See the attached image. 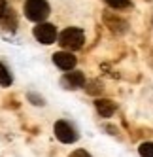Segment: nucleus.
Listing matches in <instances>:
<instances>
[{"label": "nucleus", "instance_id": "f8f14e48", "mask_svg": "<svg viewBox=\"0 0 153 157\" xmlns=\"http://www.w3.org/2000/svg\"><path fill=\"white\" fill-rule=\"evenodd\" d=\"M6 13H8V2L6 0H0V19H2Z\"/></svg>", "mask_w": 153, "mask_h": 157}, {"label": "nucleus", "instance_id": "20e7f679", "mask_svg": "<svg viewBox=\"0 0 153 157\" xmlns=\"http://www.w3.org/2000/svg\"><path fill=\"white\" fill-rule=\"evenodd\" d=\"M53 131H55V136L62 144H72V142L78 140V132H76V129L70 125L68 121H57L55 127H53Z\"/></svg>", "mask_w": 153, "mask_h": 157}, {"label": "nucleus", "instance_id": "f03ea898", "mask_svg": "<svg viewBox=\"0 0 153 157\" xmlns=\"http://www.w3.org/2000/svg\"><path fill=\"white\" fill-rule=\"evenodd\" d=\"M49 12L51 10L47 0H25V15L34 23H42L49 15Z\"/></svg>", "mask_w": 153, "mask_h": 157}, {"label": "nucleus", "instance_id": "9d476101", "mask_svg": "<svg viewBox=\"0 0 153 157\" xmlns=\"http://www.w3.org/2000/svg\"><path fill=\"white\" fill-rule=\"evenodd\" d=\"M104 2L110 6V8H114V10H125V8L130 6L129 0H104Z\"/></svg>", "mask_w": 153, "mask_h": 157}, {"label": "nucleus", "instance_id": "ddd939ff", "mask_svg": "<svg viewBox=\"0 0 153 157\" xmlns=\"http://www.w3.org/2000/svg\"><path fill=\"white\" fill-rule=\"evenodd\" d=\"M91 85H93L91 89H87V91H89L91 95H95V93H98V91H102V85H100V87H98V82H93Z\"/></svg>", "mask_w": 153, "mask_h": 157}, {"label": "nucleus", "instance_id": "7ed1b4c3", "mask_svg": "<svg viewBox=\"0 0 153 157\" xmlns=\"http://www.w3.org/2000/svg\"><path fill=\"white\" fill-rule=\"evenodd\" d=\"M34 38L43 46H49L57 40V27L42 21V23H38V27H34Z\"/></svg>", "mask_w": 153, "mask_h": 157}, {"label": "nucleus", "instance_id": "39448f33", "mask_svg": "<svg viewBox=\"0 0 153 157\" xmlns=\"http://www.w3.org/2000/svg\"><path fill=\"white\" fill-rule=\"evenodd\" d=\"M61 83H62L64 89H80V87L85 85V76H83V72H78V70L66 72L62 76Z\"/></svg>", "mask_w": 153, "mask_h": 157}, {"label": "nucleus", "instance_id": "423d86ee", "mask_svg": "<svg viewBox=\"0 0 153 157\" xmlns=\"http://www.w3.org/2000/svg\"><path fill=\"white\" fill-rule=\"evenodd\" d=\"M53 63H55V66H59L61 70H72L76 66V57L70 51H57L53 55Z\"/></svg>", "mask_w": 153, "mask_h": 157}, {"label": "nucleus", "instance_id": "0eeeda50", "mask_svg": "<svg viewBox=\"0 0 153 157\" xmlns=\"http://www.w3.org/2000/svg\"><path fill=\"white\" fill-rule=\"evenodd\" d=\"M95 106H96L98 114H100L102 117H112L114 112H115V104L112 102L110 98H96Z\"/></svg>", "mask_w": 153, "mask_h": 157}, {"label": "nucleus", "instance_id": "6e6552de", "mask_svg": "<svg viewBox=\"0 0 153 157\" xmlns=\"http://www.w3.org/2000/svg\"><path fill=\"white\" fill-rule=\"evenodd\" d=\"M12 82H13V78H12V74H9L8 66L4 63H0V85H2V87H9Z\"/></svg>", "mask_w": 153, "mask_h": 157}, {"label": "nucleus", "instance_id": "4468645a", "mask_svg": "<svg viewBox=\"0 0 153 157\" xmlns=\"http://www.w3.org/2000/svg\"><path fill=\"white\" fill-rule=\"evenodd\" d=\"M70 157H91V155L87 153L85 150H76V151H74V153H72Z\"/></svg>", "mask_w": 153, "mask_h": 157}, {"label": "nucleus", "instance_id": "1a4fd4ad", "mask_svg": "<svg viewBox=\"0 0 153 157\" xmlns=\"http://www.w3.org/2000/svg\"><path fill=\"white\" fill-rule=\"evenodd\" d=\"M138 151H140V157H153V142H142Z\"/></svg>", "mask_w": 153, "mask_h": 157}, {"label": "nucleus", "instance_id": "9b49d317", "mask_svg": "<svg viewBox=\"0 0 153 157\" xmlns=\"http://www.w3.org/2000/svg\"><path fill=\"white\" fill-rule=\"evenodd\" d=\"M28 100H30L32 104H36V106H42L43 104V98L38 97V95H34V93H28Z\"/></svg>", "mask_w": 153, "mask_h": 157}, {"label": "nucleus", "instance_id": "f257e3e1", "mask_svg": "<svg viewBox=\"0 0 153 157\" xmlns=\"http://www.w3.org/2000/svg\"><path fill=\"white\" fill-rule=\"evenodd\" d=\"M85 42V34L81 29H76V27H70L66 30L61 32L59 36V44L66 49V51H74V49H80Z\"/></svg>", "mask_w": 153, "mask_h": 157}]
</instances>
